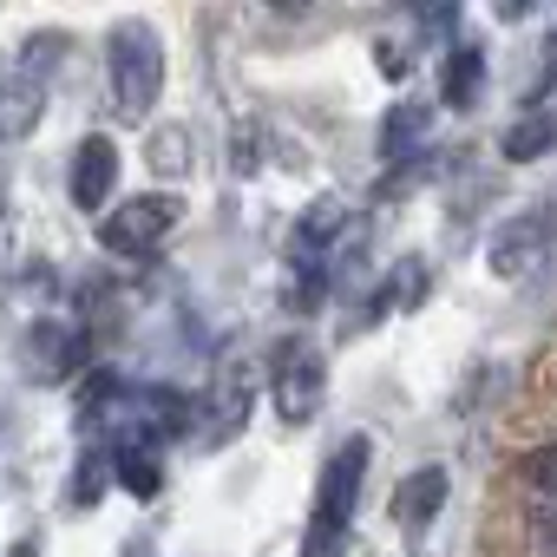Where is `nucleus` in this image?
I'll list each match as a JSON object with an SVG mask.
<instances>
[{"mask_svg": "<svg viewBox=\"0 0 557 557\" xmlns=\"http://www.w3.org/2000/svg\"><path fill=\"white\" fill-rule=\"evenodd\" d=\"M66 190H73L79 210H99V216H106V203H112V190H119V145H112L106 132L79 138L73 171H66Z\"/></svg>", "mask_w": 557, "mask_h": 557, "instance_id": "nucleus-6", "label": "nucleus"}, {"mask_svg": "<svg viewBox=\"0 0 557 557\" xmlns=\"http://www.w3.org/2000/svg\"><path fill=\"white\" fill-rule=\"evenodd\" d=\"M184 145H190V132H158V138H151V164H158L164 177H177V171L190 164V158H184Z\"/></svg>", "mask_w": 557, "mask_h": 557, "instance_id": "nucleus-18", "label": "nucleus"}, {"mask_svg": "<svg viewBox=\"0 0 557 557\" xmlns=\"http://www.w3.org/2000/svg\"><path fill=\"white\" fill-rule=\"evenodd\" d=\"M420 296H426V269H420V262H407V275L394 269V275H387V283H381V289L368 296V322H387L394 309H413Z\"/></svg>", "mask_w": 557, "mask_h": 557, "instance_id": "nucleus-14", "label": "nucleus"}, {"mask_svg": "<svg viewBox=\"0 0 557 557\" xmlns=\"http://www.w3.org/2000/svg\"><path fill=\"white\" fill-rule=\"evenodd\" d=\"M27 374H40V381H66L73 368H79V342L60 329V322H40L34 335H27Z\"/></svg>", "mask_w": 557, "mask_h": 557, "instance_id": "nucleus-12", "label": "nucleus"}, {"mask_svg": "<svg viewBox=\"0 0 557 557\" xmlns=\"http://www.w3.org/2000/svg\"><path fill=\"white\" fill-rule=\"evenodd\" d=\"M368 433H348L329 466H322V485H315V505H309V544L302 557H335V544L348 537L355 524V505H361V479H368Z\"/></svg>", "mask_w": 557, "mask_h": 557, "instance_id": "nucleus-2", "label": "nucleus"}, {"mask_svg": "<svg viewBox=\"0 0 557 557\" xmlns=\"http://www.w3.org/2000/svg\"><path fill=\"white\" fill-rule=\"evenodd\" d=\"M8 557H40V544H34V537H21V544H14Z\"/></svg>", "mask_w": 557, "mask_h": 557, "instance_id": "nucleus-20", "label": "nucleus"}, {"mask_svg": "<svg viewBox=\"0 0 557 557\" xmlns=\"http://www.w3.org/2000/svg\"><path fill=\"white\" fill-rule=\"evenodd\" d=\"M550 236H557V210H518V216H505L498 236H492V249H485L492 275H505V283H511V275H531L544 262Z\"/></svg>", "mask_w": 557, "mask_h": 557, "instance_id": "nucleus-5", "label": "nucleus"}, {"mask_svg": "<svg viewBox=\"0 0 557 557\" xmlns=\"http://www.w3.org/2000/svg\"><path fill=\"white\" fill-rule=\"evenodd\" d=\"M498 151H505V164H531V158L557 151V99L537 106V112H524V119H511L505 138H498Z\"/></svg>", "mask_w": 557, "mask_h": 557, "instance_id": "nucleus-9", "label": "nucleus"}, {"mask_svg": "<svg viewBox=\"0 0 557 557\" xmlns=\"http://www.w3.org/2000/svg\"><path fill=\"white\" fill-rule=\"evenodd\" d=\"M446 492H453V479H446L440 466H420V472H407V479L394 485V518H400L407 531H426V524L440 518Z\"/></svg>", "mask_w": 557, "mask_h": 557, "instance_id": "nucleus-7", "label": "nucleus"}, {"mask_svg": "<svg viewBox=\"0 0 557 557\" xmlns=\"http://www.w3.org/2000/svg\"><path fill=\"white\" fill-rule=\"evenodd\" d=\"M106 472H112V453H106V446L86 453V459H79V479H73V505H92V498L106 492Z\"/></svg>", "mask_w": 557, "mask_h": 557, "instance_id": "nucleus-17", "label": "nucleus"}, {"mask_svg": "<svg viewBox=\"0 0 557 557\" xmlns=\"http://www.w3.org/2000/svg\"><path fill=\"white\" fill-rule=\"evenodd\" d=\"M440 99H446L453 112H472V106L485 99V47L459 40V47L446 53V73H440Z\"/></svg>", "mask_w": 557, "mask_h": 557, "instance_id": "nucleus-8", "label": "nucleus"}, {"mask_svg": "<svg viewBox=\"0 0 557 557\" xmlns=\"http://www.w3.org/2000/svg\"><path fill=\"white\" fill-rule=\"evenodd\" d=\"M550 92H557V34H544V40H537V73L524 79V112L550 106Z\"/></svg>", "mask_w": 557, "mask_h": 557, "instance_id": "nucleus-15", "label": "nucleus"}, {"mask_svg": "<svg viewBox=\"0 0 557 557\" xmlns=\"http://www.w3.org/2000/svg\"><path fill=\"white\" fill-rule=\"evenodd\" d=\"M177 216H184V203H177L171 190H145V197H125L119 210L99 216V243H106L112 256H151V249L177 230Z\"/></svg>", "mask_w": 557, "mask_h": 557, "instance_id": "nucleus-4", "label": "nucleus"}, {"mask_svg": "<svg viewBox=\"0 0 557 557\" xmlns=\"http://www.w3.org/2000/svg\"><path fill=\"white\" fill-rule=\"evenodd\" d=\"M426 132H433V106L400 99V106L387 112V125H381V158H387V164H407V158L426 145Z\"/></svg>", "mask_w": 557, "mask_h": 557, "instance_id": "nucleus-10", "label": "nucleus"}, {"mask_svg": "<svg viewBox=\"0 0 557 557\" xmlns=\"http://www.w3.org/2000/svg\"><path fill=\"white\" fill-rule=\"evenodd\" d=\"M112 472H119V485H125L132 498H158V485H164L151 440H119V446H112Z\"/></svg>", "mask_w": 557, "mask_h": 557, "instance_id": "nucleus-13", "label": "nucleus"}, {"mask_svg": "<svg viewBox=\"0 0 557 557\" xmlns=\"http://www.w3.org/2000/svg\"><path fill=\"white\" fill-rule=\"evenodd\" d=\"M40 112H47L40 79H0V145L27 138V132L40 125Z\"/></svg>", "mask_w": 557, "mask_h": 557, "instance_id": "nucleus-11", "label": "nucleus"}, {"mask_svg": "<svg viewBox=\"0 0 557 557\" xmlns=\"http://www.w3.org/2000/svg\"><path fill=\"white\" fill-rule=\"evenodd\" d=\"M106 79H112V112L119 119H151L164 99V40L151 21H119L106 34Z\"/></svg>", "mask_w": 557, "mask_h": 557, "instance_id": "nucleus-1", "label": "nucleus"}, {"mask_svg": "<svg viewBox=\"0 0 557 557\" xmlns=\"http://www.w3.org/2000/svg\"><path fill=\"white\" fill-rule=\"evenodd\" d=\"M269 387H275V413H283L289 426L315 420L322 413V394H329V368H322V348L315 342H283L269 355Z\"/></svg>", "mask_w": 557, "mask_h": 557, "instance_id": "nucleus-3", "label": "nucleus"}, {"mask_svg": "<svg viewBox=\"0 0 557 557\" xmlns=\"http://www.w3.org/2000/svg\"><path fill=\"white\" fill-rule=\"evenodd\" d=\"M518 479H524L544 505H557V446H531V453L518 459Z\"/></svg>", "mask_w": 557, "mask_h": 557, "instance_id": "nucleus-16", "label": "nucleus"}, {"mask_svg": "<svg viewBox=\"0 0 557 557\" xmlns=\"http://www.w3.org/2000/svg\"><path fill=\"white\" fill-rule=\"evenodd\" d=\"M531 537H537V550L557 557V505H537V511H531Z\"/></svg>", "mask_w": 557, "mask_h": 557, "instance_id": "nucleus-19", "label": "nucleus"}]
</instances>
